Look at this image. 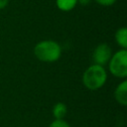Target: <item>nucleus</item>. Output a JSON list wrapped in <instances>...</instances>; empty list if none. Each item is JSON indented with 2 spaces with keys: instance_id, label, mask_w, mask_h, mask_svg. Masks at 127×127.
<instances>
[{
  "instance_id": "obj_3",
  "label": "nucleus",
  "mask_w": 127,
  "mask_h": 127,
  "mask_svg": "<svg viewBox=\"0 0 127 127\" xmlns=\"http://www.w3.org/2000/svg\"><path fill=\"white\" fill-rule=\"evenodd\" d=\"M108 67L110 72L119 78H125L127 76V51L121 49L111 56L108 62Z\"/></svg>"
},
{
  "instance_id": "obj_11",
  "label": "nucleus",
  "mask_w": 127,
  "mask_h": 127,
  "mask_svg": "<svg viewBox=\"0 0 127 127\" xmlns=\"http://www.w3.org/2000/svg\"><path fill=\"white\" fill-rule=\"evenodd\" d=\"M9 3V0H0V10L4 9Z\"/></svg>"
},
{
  "instance_id": "obj_8",
  "label": "nucleus",
  "mask_w": 127,
  "mask_h": 127,
  "mask_svg": "<svg viewBox=\"0 0 127 127\" xmlns=\"http://www.w3.org/2000/svg\"><path fill=\"white\" fill-rule=\"evenodd\" d=\"M77 3H78V0H56L57 7L64 12H68L72 10Z\"/></svg>"
},
{
  "instance_id": "obj_7",
  "label": "nucleus",
  "mask_w": 127,
  "mask_h": 127,
  "mask_svg": "<svg viewBox=\"0 0 127 127\" xmlns=\"http://www.w3.org/2000/svg\"><path fill=\"white\" fill-rule=\"evenodd\" d=\"M67 113V107L64 102H58L53 107V116L55 119H64Z\"/></svg>"
},
{
  "instance_id": "obj_10",
  "label": "nucleus",
  "mask_w": 127,
  "mask_h": 127,
  "mask_svg": "<svg viewBox=\"0 0 127 127\" xmlns=\"http://www.w3.org/2000/svg\"><path fill=\"white\" fill-rule=\"evenodd\" d=\"M97 4H99L100 6H105V7H108V6H112L117 0H94Z\"/></svg>"
},
{
  "instance_id": "obj_9",
  "label": "nucleus",
  "mask_w": 127,
  "mask_h": 127,
  "mask_svg": "<svg viewBox=\"0 0 127 127\" xmlns=\"http://www.w3.org/2000/svg\"><path fill=\"white\" fill-rule=\"evenodd\" d=\"M50 127H70L69 124L64 119H55L51 124Z\"/></svg>"
},
{
  "instance_id": "obj_5",
  "label": "nucleus",
  "mask_w": 127,
  "mask_h": 127,
  "mask_svg": "<svg viewBox=\"0 0 127 127\" xmlns=\"http://www.w3.org/2000/svg\"><path fill=\"white\" fill-rule=\"evenodd\" d=\"M115 100L122 106L127 105V81L123 80L121 83L117 85L114 90Z\"/></svg>"
},
{
  "instance_id": "obj_1",
  "label": "nucleus",
  "mask_w": 127,
  "mask_h": 127,
  "mask_svg": "<svg viewBox=\"0 0 127 127\" xmlns=\"http://www.w3.org/2000/svg\"><path fill=\"white\" fill-rule=\"evenodd\" d=\"M36 58L44 63L57 62L62 56V47L53 40H44L39 42L34 48Z\"/></svg>"
},
{
  "instance_id": "obj_4",
  "label": "nucleus",
  "mask_w": 127,
  "mask_h": 127,
  "mask_svg": "<svg viewBox=\"0 0 127 127\" xmlns=\"http://www.w3.org/2000/svg\"><path fill=\"white\" fill-rule=\"evenodd\" d=\"M111 56H112V51L109 45L102 43V44H99L94 49L92 54V59L95 64H99L103 66L104 64H108Z\"/></svg>"
},
{
  "instance_id": "obj_12",
  "label": "nucleus",
  "mask_w": 127,
  "mask_h": 127,
  "mask_svg": "<svg viewBox=\"0 0 127 127\" xmlns=\"http://www.w3.org/2000/svg\"><path fill=\"white\" fill-rule=\"evenodd\" d=\"M78 2L81 4V5H87L90 3V0H78Z\"/></svg>"
},
{
  "instance_id": "obj_6",
  "label": "nucleus",
  "mask_w": 127,
  "mask_h": 127,
  "mask_svg": "<svg viewBox=\"0 0 127 127\" xmlns=\"http://www.w3.org/2000/svg\"><path fill=\"white\" fill-rule=\"evenodd\" d=\"M115 41L122 49L127 48V29L125 27L119 28L115 33Z\"/></svg>"
},
{
  "instance_id": "obj_2",
  "label": "nucleus",
  "mask_w": 127,
  "mask_h": 127,
  "mask_svg": "<svg viewBox=\"0 0 127 127\" xmlns=\"http://www.w3.org/2000/svg\"><path fill=\"white\" fill-rule=\"evenodd\" d=\"M107 80V72L104 66L99 64H91L82 74V83L89 90H97L101 88Z\"/></svg>"
}]
</instances>
